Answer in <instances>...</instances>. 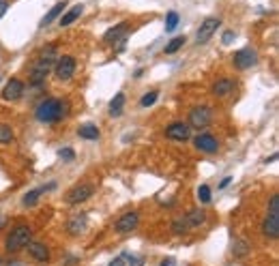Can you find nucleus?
<instances>
[{"label":"nucleus","instance_id":"1","mask_svg":"<svg viewBox=\"0 0 279 266\" xmlns=\"http://www.w3.org/2000/svg\"><path fill=\"white\" fill-rule=\"evenodd\" d=\"M64 105H67V101H60V99H45V101H41L37 105L34 118L43 125H54L67 114V107Z\"/></svg>","mask_w":279,"mask_h":266},{"label":"nucleus","instance_id":"2","mask_svg":"<svg viewBox=\"0 0 279 266\" xmlns=\"http://www.w3.org/2000/svg\"><path fill=\"white\" fill-rule=\"evenodd\" d=\"M56 58V45H47L45 49H43V54H41V58L32 64V69H30V84H43L45 82V77L47 73L52 71V62Z\"/></svg>","mask_w":279,"mask_h":266},{"label":"nucleus","instance_id":"3","mask_svg":"<svg viewBox=\"0 0 279 266\" xmlns=\"http://www.w3.org/2000/svg\"><path fill=\"white\" fill-rule=\"evenodd\" d=\"M28 243H30V228L28 226H17L9 236H6L4 247H6L9 254H17V251L24 249Z\"/></svg>","mask_w":279,"mask_h":266},{"label":"nucleus","instance_id":"4","mask_svg":"<svg viewBox=\"0 0 279 266\" xmlns=\"http://www.w3.org/2000/svg\"><path fill=\"white\" fill-rule=\"evenodd\" d=\"M213 120V112L209 105H198L189 112V127H196V129H204L209 127Z\"/></svg>","mask_w":279,"mask_h":266},{"label":"nucleus","instance_id":"5","mask_svg":"<svg viewBox=\"0 0 279 266\" xmlns=\"http://www.w3.org/2000/svg\"><path fill=\"white\" fill-rule=\"evenodd\" d=\"M92 193H95V185H90V183H82V185H75L73 189H71L67 193V202L69 204H82L86 202Z\"/></svg>","mask_w":279,"mask_h":266},{"label":"nucleus","instance_id":"6","mask_svg":"<svg viewBox=\"0 0 279 266\" xmlns=\"http://www.w3.org/2000/svg\"><path fill=\"white\" fill-rule=\"evenodd\" d=\"M254 64H258V52L252 47H245V49H239L234 54V67L245 71V69H252Z\"/></svg>","mask_w":279,"mask_h":266},{"label":"nucleus","instance_id":"7","mask_svg":"<svg viewBox=\"0 0 279 266\" xmlns=\"http://www.w3.org/2000/svg\"><path fill=\"white\" fill-rule=\"evenodd\" d=\"M219 26H221V19H219V17H206L202 24H200V28H198L196 43H206L215 32H217Z\"/></svg>","mask_w":279,"mask_h":266},{"label":"nucleus","instance_id":"8","mask_svg":"<svg viewBox=\"0 0 279 266\" xmlns=\"http://www.w3.org/2000/svg\"><path fill=\"white\" fill-rule=\"evenodd\" d=\"M75 67H77V62H75V58H71V56H62V58L56 62V77L58 80H62V82H67V80H71L73 77V73H75Z\"/></svg>","mask_w":279,"mask_h":266},{"label":"nucleus","instance_id":"9","mask_svg":"<svg viewBox=\"0 0 279 266\" xmlns=\"http://www.w3.org/2000/svg\"><path fill=\"white\" fill-rule=\"evenodd\" d=\"M166 135L174 142H187L189 135H191V127L187 123H183V120H176V123H172L166 129Z\"/></svg>","mask_w":279,"mask_h":266},{"label":"nucleus","instance_id":"10","mask_svg":"<svg viewBox=\"0 0 279 266\" xmlns=\"http://www.w3.org/2000/svg\"><path fill=\"white\" fill-rule=\"evenodd\" d=\"M21 95H24V82L17 80V77H11L2 88V99L4 101H17V99H21Z\"/></svg>","mask_w":279,"mask_h":266},{"label":"nucleus","instance_id":"11","mask_svg":"<svg viewBox=\"0 0 279 266\" xmlns=\"http://www.w3.org/2000/svg\"><path fill=\"white\" fill-rule=\"evenodd\" d=\"M138 224H140V215L135 211H131V213H125L123 217L116 221L114 230H116L118 234H127V232H133V230L138 228Z\"/></svg>","mask_w":279,"mask_h":266},{"label":"nucleus","instance_id":"12","mask_svg":"<svg viewBox=\"0 0 279 266\" xmlns=\"http://www.w3.org/2000/svg\"><path fill=\"white\" fill-rule=\"evenodd\" d=\"M193 146H196L198 150H202V153H217L219 142L211 133H200L198 138H193Z\"/></svg>","mask_w":279,"mask_h":266},{"label":"nucleus","instance_id":"13","mask_svg":"<svg viewBox=\"0 0 279 266\" xmlns=\"http://www.w3.org/2000/svg\"><path fill=\"white\" fill-rule=\"evenodd\" d=\"M127 30H129V24L127 21H120L114 28H110L105 34H103V41L105 43H116V41H125L127 39Z\"/></svg>","mask_w":279,"mask_h":266},{"label":"nucleus","instance_id":"14","mask_svg":"<svg viewBox=\"0 0 279 266\" xmlns=\"http://www.w3.org/2000/svg\"><path fill=\"white\" fill-rule=\"evenodd\" d=\"M26 247H28V254L32 256V260H37V262H47L49 260V249L45 247V243L30 241Z\"/></svg>","mask_w":279,"mask_h":266},{"label":"nucleus","instance_id":"15","mask_svg":"<svg viewBox=\"0 0 279 266\" xmlns=\"http://www.w3.org/2000/svg\"><path fill=\"white\" fill-rule=\"evenodd\" d=\"M49 189H56V183H47V185H43V187H37V189L28 191L26 196H24V200H21V204H24V206H34V204L39 202V198L45 191H49Z\"/></svg>","mask_w":279,"mask_h":266},{"label":"nucleus","instance_id":"16","mask_svg":"<svg viewBox=\"0 0 279 266\" xmlns=\"http://www.w3.org/2000/svg\"><path fill=\"white\" fill-rule=\"evenodd\" d=\"M262 232L264 236H269V239H277L279 236V215H267V219H264V224H262Z\"/></svg>","mask_w":279,"mask_h":266},{"label":"nucleus","instance_id":"17","mask_svg":"<svg viewBox=\"0 0 279 266\" xmlns=\"http://www.w3.org/2000/svg\"><path fill=\"white\" fill-rule=\"evenodd\" d=\"M64 9H67V2H64V0H62V2H56V4L52 6V9H49V11L45 13V17L41 19V24H39V26H41V28L49 26L54 19H58V17L62 15V11H64Z\"/></svg>","mask_w":279,"mask_h":266},{"label":"nucleus","instance_id":"18","mask_svg":"<svg viewBox=\"0 0 279 266\" xmlns=\"http://www.w3.org/2000/svg\"><path fill=\"white\" fill-rule=\"evenodd\" d=\"M234 80H230V77H224V80H219V82H215L213 84V95L215 97H226V95H230V92L234 90Z\"/></svg>","mask_w":279,"mask_h":266},{"label":"nucleus","instance_id":"19","mask_svg":"<svg viewBox=\"0 0 279 266\" xmlns=\"http://www.w3.org/2000/svg\"><path fill=\"white\" fill-rule=\"evenodd\" d=\"M82 13H84V4H75V6H71V9H69L67 13H62V15L58 17L60 26H71L77 17L82 15Z\"/></svg>","mask_w":279,"mask_h":266},{"label":"nucleus","instance_id":"20","mask_svg":"<svg viewBox=\"0 0 279 266\" xmlns=\"http://www.w3.org/2000/svg\"><path fill=\"white\" fill-rule=\"evenodd\" d=\"M77 135H80L82 140H90V142H95V140H99V135H101V131H99V127H97V125L86 123V125H82L80 129H77Z\"/></svg>","mask_w":279,"mask_h":266},{"label":"nucleus","instance_id":"21","mask_svg":"<svg viewBox=\"0 0 279 266\" xmlns=\"http://www.w3.org/2000/svg\"><path fill=\"white\" fill-rule=\"evenodd\" d=\"M185 219H187L189 228H198V226H202V224H204L206 215H204V211H200V208H196V211H191V213H189Z\"/></svg>","mask_w":279,"mask_h":266},{"label":"nucleus","instance_id":"22","mask_svg":"<svg viewBox=\"0 0 279 266\" xmlns=\"http://www.w3.org/2000/svg\"><path fill=\"white\" fill-rule=\"evenodd\" d=\"M123 105H125V95L118 92V95L110 101V114L112 116H120V114H123Z\"/></svg>","mask_w":279,"mask_h":266},{"label":"nucleus","instance_id":"23","mask_svg":"<svg viewBox=\"0 0 279 266\" xmlns=\"http://www.w3.org/2000/svg\"><path fill=\"white\" fill-rule=\"evenodd\" d=\"M84 226H86V217H75V219L69 221V232L71 234H80L84 230Z\"/></svg>","mask_w":279,"mask_h":266},{"label":"nucleus","instance_id":"24","mask_svg":"<svg viewBox=\"0 0 279 266\" xmlns=\"http://www.w3.org/2000/svg\"><path fill=\"white\" fill-rule=\"evenodd\" d=\"M13 140H15V135H13L11 127H6V125H0V144H11Z\"/></svg>","mask_w":279,"mask_h":266},{"label":"nucleus","instance_id":"25","mask_svg":"<svg viewBox=\"0 0 279 266\" xmlns=\"http://www.w3.org/2000/svg\"><path fill=\"white\" fill-rule=\"evenodd\" d=\"M183 45H185V37H176V39H172V41L168 43V45H166V54H176Z\"/></svg>","mask_w":279,"mask_h":266},{"label":"nucleus","instance_id":"26","mask_svg":"<svg viewBox=\"0 0 279 266\" xmlns=\"http://www.w3.org/2000/svg\"><path fill=\"white\" fill-rule=\"evenodd\" d=\"M178 19H181V17H178L176 11H170V13H168V17H166V30H168V32H172V30H174V28L178 26Z\"/></svg>","mask_w":279,"mask_h":266},{"label":"nucleus","instance_id":"27","mask_svg":"<svg viewBox=\"0 0 279 266\" xmlns=\"http://www.w3.org/2000/svg\"><path fill=\"white\" fill-rule=\"evenodd\" d=\"M198 198H200V202H202V204H209L211 202V189H209V185H200L198 187Z\"/></svg>","mask_w":279,"mask_h":266},{"label":"nucleus","instance_id":"28","mask_svg":"<svg viewBox=\"0 0 279 266\" xmlns=\"http://www.w3.org/2000/svg\"><path fill=\"white\" fill-rule=\"evenodd\" d=\"M157 99H159V92H157V90H153V92H146V95L142 97L140 105H142V107H150V105H153V103L157 101Z\"/></svg>","mask_w":279,"mask_h":266},{"label":"nucleus","instance_id":"29","mask_svg":"<svg viewBox=\"0 0 279 266\" xmlns=\"http://www.w3.org/2000/svg\"><path fill=\"white\" fill-rule=\"evenodd\" d=\"M172 226H174V228H172V230H174V234H185V232H187V230H189V224H187V219H174V224H172Z\"/></svg>","mask_w":279,"mask_h":266},{"label":"nucleus","instance_id":"30","mask_svg":"<svg viewBox=\"0 0 279 266\" xmlns=\"http://www.w3.org/2000/svg\"><path fill=\"white\" fill-rule=\"evenodd\" d=\"M269 213L271 215H279V196L277 193H273L269 200Z\"/></svg>","mask_w":279,"mask_h":266},{"label":"nucleus","instance_id":"31","mask_svg":"<svg viewBox=\"0 0 279 266\" xmlns=\"http://www.w3.org/2000/svg\"><path fill=\"white\" fill-rule=\"evenodd\" d=\"M58 155H60V159H64V161H73L75 159V150L73 148H60Z\"/></svg>","mask_w":279,"mask_h":266},{"label":"nucleus","instance_id":"32","mask_svg":"<svg viewBox=\"0 0 279 266\" xmlns=\"http://www.w3.org/2000/svg\"><path fill=\"white\" fill-rule=\"evenodd\" d=\"M234 37H236V34H234L232 30H226V32H224V43H226V45H230V43L234 41Z\"/></svg>","mask_w":279,"mask_h":266},{"label":"nucleus","instance_id":"33","mask_svg":"<svg viewBox=\"0 0 279 266\" xmlns=\"http://www.w3.org/2000/svg\"><path fill=\"white\" fill-rule=\"evenodd\" d=\"M245 251H247V243H245V241H239V247H236V256L245 254Z\"/></svg>","mask_w":279,"mask_h":266},{"label":"nucleus","instance_id":"34","mask_svg":"<svg viewBox=\"0 0 279 266\" xmlns=\"http://www.w3.org/2000/svg\"><path fill=\"white\" fill-rule=\"evenodd\" d=\"M129 266H144L142 258H129Z\"/></svg>","mask_w":279,"mask_h":266},{"label":"nucleus","instance_id":"35","mask_svg":"<svg viewBox=\"0 0 279 266\" xmlns=\"http://www.w3.org/2000/svg\"><path fill=\"white\" fill-rule=\"evenodd\" d=\"M6 9H9V2H6V0H0V19H2V15L6 13Z\"/></svg>","mask_w":279,"mask_h":266},{"label":"nucleus","instance_id":"36","mask_svg":"<svg viewBox=\"0 0 279 266\" xmlns=\"http://www.w3.org/2000/svg\"><path fill=\"white\" fill-rule=\"evenodd\" d=\"M230 183H232V176H228V178H224V181L219 183V189H226V187L230 185Z\"/></svg>","mask_w":279,"mask_h":266},{"label":"nucleus","instance_id":"37","mask_svg":"<svg viewBox=\"0 0 279 266\" xmlns=\"http://www.w3.org/2000/svg\"><path fill=\"white\" fill-rule=\"evenodd\" d=\"M161 266H176V262H174V258H166V260L161 262Z\"/></svg>","mask_w":279,"mask_h":266},{"label":"nucleus","instance_id":"38","mask_svg":"<svg viewBox=\"0 0 279 266\" xmlns=\"http://www.w3.org/2000/svg\"><path fill=\"white\" fill-rule=\"evenodd\" d=\"M110 266H125L123 258H116V260H112V262H110Z\"/></svg>","mask_w":279,"mask_h":266},{"label":"nucleus","instance_id":"39","mask_svg":"<svg viewBox=\"0 0 279 266\" xmlns=\"http://www.w3.org/2000/svg\"><path fill=\"white\" fill-rule=\"evenodd\" d=\"M277 157L279 155H271V157H267V159H264V163H273V161H277Z\"/></svg>","mask_w":279,"mask_h":266}]
</instances>
